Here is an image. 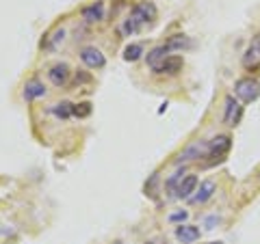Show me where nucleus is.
I'll return each instance as SVG.
<instances>
[{"mask_svg":"<svg viewBox=\"0 0 260 244\" xmlns=\"http://www.w3.org/2000/svg\"><path fill=\"white\" fill-rule=\"evenodd\" d=\"M154 20H156V7L152 3H137L133 7V11H130V15L124 20V24H121V32L124 35H135L145 24H150Z\"/></svg>","mask_w":260,"mask_h":244,"instance_id":"nucleus-1","label":"nucleus"},{"mask_svg":"<svg viewBox=\"0 0 260 244\" xmlns=\"http://www.w3.org/2000/svg\"><path fill=\"white\" fill-rule=\"evenodd\" d=\"M234 95L247 104L254 102L260 95V83L256 78H239L237 83H234Z\"/></svg>","mask_w":260,"mask_h":244,"instance_id":"nucleus-2","label":"nucleus"},{"mask_svg":"<svg viewBox=\"0 0 260 244\" xmlns=\"http://www.w3.org/2000/svg\"><path fill=\"white\" fill-rule=\"evenodd\" d=\"M200 158H208V143L206 141H195L186 147L180 156L176 158V162H191V160H200Z\"/></svg>","mask_w":260,"mask_h":244,"instance_id":"nucleus-3","label":"nucleus"},{"mask_svg":"<svg viewBox=\"0 0 260 244\" xmlns=\"http://www.w3.org/2000/svg\"><path fill=\"white\" fill-rule=\"evenodd\" d=\"M230 147H232V138L228 134H219L213 138V141H208V158L221 160L225 153L230 151Z\"/></svg>","mask_w":260,"mask_h":244,"instance_id":"nucleus-4","label":"nucleus"},{"mask_svg":"<svg viewBox=\"0 0 260 244\" xmlns=\"http://www.w3.org/2000/svg\"><path fill=\"white\" fill-rule=\"evenodd\" d=\"M241 63H243V67H245V69H256L260 65V32L251 37V42L247 46L245 54H243Z\"/></svg>","mask_w":260,"mask_h":244,"instance_id":"nucleus-5","label":"nucleus"},{"mask_svg":"<svg viewBox=\"0 0 260 244\" xmlns=\"http://www.w3.org/2000/svg\"><path fill=\"white\" fill-rule=\"evenodd\" d=\"M80 61H83L89 69H102L104 65H107V59H104V54L98 50L93 46H87L80 50Z\"/></svg>","mask_w":260,"mask_h":244,"instance_id":"nucleus-6","label":"nucleus"},{"mask_svg":"<svg viewBox=\"0 0 260 244\" xmlns=\"http://www.w3.org/2000/svg\"><path fill=\"white\" fill-rule=\"evenodd\" d=\"M243 115V106L234 100V95H228L225 97V110H223V124L225 126H239Z\"/></svg>","mask_w":260,"mask_h":244,"instance_id":"nucleus-7","label":"nucleus"},{"mask_svg":"<svg viewBox=\"0 0 260 244\" xmlns=\"http://www.w3.org/2000/svg\"><path fill=\"white\" fill-rule=\"evenodd\" d=\"M70 67L65 63H56L50 67V71H48V78H50V83L54 87H65L68 85V80H70Z\"/></svg>","mask_w":260,"mask_h":244,"instance_id":"nucleus-8","label":"nucleus"},{"mask_svg":"<svg viewBox=\"0 0 260 244\" xmlns=\"http://www.w3.org/2000/svg\"><path fill=\"white\" fill-rule=\"evenodd\" d=\"M215 190H217L215 182L213 180H204L200 184V190H195L198 194H193V197H191V203H195V206H202V203H206L210 197H213Z\"/></svg>","mask_w":260,"mask_h":244,"instance_id":"nucleus-9","label":"nucleus"},{"mask_svg":"<svg viewBox=\"0 0 260 244\" xmlns=\"http://www.w3.org/2000/svg\"><path fill=\"white\" fill-rule=\"evenodd\" d=\"M182 65H184L182 56H167V59L162 61L154 71H156V74H169V76H174V74H178V71L182 69Z\"/></svg>","mask_w":260,"mask_h":244,"instance_id":"nucleus-10","label":"nucleus"},{"mask_svg":"<svg viewBox=\"0 0 260 244\" xmlns=\"http://www.w3.org/2000/svg\"><path fill=\"white\" fill-rule=\"evenodd\" d=\"M176 238L182 244H191L195 240H200V227L195 225H178L176 227Z\"/></svg>","mask_w":260,"mask_h":244,"instance_id":"nucleus-11","label":"nucleus"},{"mask_svg":"<svg viewBox=\"0 0 260 244\" xmlns=\"http://www.w3.org/2000/svg\"><path fill=\"white\" fill-rule=\"evenodd\" d=\"M198 190V177L195 175H186L182 177V182L176 188V197L178 199H191V192Z\"/></svg>","mask_w":260,"mask_h":244,"instance_id":"nucleus-12","label":"nucleus"},{"mask_svg":"<svg viewBox=\"0 0 260 244\" xmlns=\"http://www.w3.org/2000/svg\"><path fill=\"white\" fill-rule=\"evenodd\" d=\"M24 100L26 102H32V100H37V97H44L46 95V87L39 83V80H28L26 85H24Z\"/></svg>","mask_w":260,"mask_h":244,"instance_id":"nucleus-13","label":"nucleus"},{"mask_svg":"<svg viewBox=\"0 0 260 244\" xmlns=\"http://www.w3.org/2000/svg\"><path fill=\"white\" fill-rule=\"evenodd\" d=\"M165 48L169 52H182V50H189V48H193V42L186 35H174V37H169L165 42Z\"/></svg>","mask_w":260,"mask_h":244,"instance_id":"nucleus-14","label":"nucleus"},{"mask_svg":"<svg viewBox=\"0 0 260 244\" xmlns=\"http://www.w3.org/2000/svg\"><path fill=\"white\" fill-rule=\"evenodd\" d=\"M167 54H169V50L165 48V44H162V46H156V48H152V50L148 52V65H150L152 69H156L158 65L167 59Z\"/></svg>","mask_w":260,"mask_h":244,"instance_id":"nucleus-15","label":"nucleus"},{"mask_svg":"<svg viewBox=\"0 0 260 244\" xmlns=\"http://www.w3.org/2000/svg\"><path fill=\"white\" fill-rule=\"evenodd\" d=\"M104 15V5L102 3H93L83 9V20L85 22H100Z\"/></svg>","mask_w":260,"mask_h":244,"instance_id":"nucleus-16","label":"nucleus"},{"mask_svg":"<svg viewBox=\"0 0 260 244\" xmlns=\"http://www.w3.org/2000/svg\"><path fill=\"white\" fill-rule=\"evenodd\" d=\"M141 54H143V46H139V44H130V46H126V50H124V61L135 63V61H139V59H141Z\"/></svg>","mask_w":260,"mask_h":244,"instance_id":"nucleus-17","label":"nucleus"},{"mask_svg":"<svg viewBox=\"0 0 260 244\" xmlns=\"http://www.w3.org/2000/svg\"><path fill=\"white\" fill-rule=\"evenodd\" d=\"M72 108H74V104L61 102V104H56V106L52 108V112H54L56 117H61V119H70L72 117Z\"/></svg>","mask_w":260,"mask_h":244,"instance_id":"nucleus-18","label":"nucleus"},{"mask_svg":"<svg viewBox=\"0 0 260 244\" xmlns=\"http://www.w3.org/2000/svg\"><path fill=\"white\" fill-rule=\"evenodd\" d=\"M65 37V30L63 28H56L52 35H50V42H42V48H48V50H54L56 46H59V42H63Z\"/></svg>","mask_w":260,"mask_h":244,"instance_id":"nucleus-19","label":"nucleus"},{"mask_svg":"<svg viewBox=\"0 0 260 244\" xmlns=\"http://www.w3.org/2000/svg\"><path fill=\"white\" fill-rule=\"evenodd\" d=\"M72 115L78 117V119H85L91 115V104L89 102H80V104H74V108H72Z\"/></svg>","mask_w":260,"mask_h":244,"instance_id":"nucleus-20","label":"nucleus"},{"mask_svg":"<svg viewBox=\"0 0 260 244\" xmlns=\"http://www.w3.org/2000/svg\"><path fill=\"white\" fill-rule=\"evenodd\" d=\"M186 216H189V214H186V212H178V214H172V216H169V221H186Z\"/></svg>","mask_w":260,"mask_h":244,"instance_id":"nucleus-21","label":"nucleus"},{"mask_svg":"<svg viewBox=\"0 0 260 244\" xmlns=\"http://www.w3.org/2000/svg\"><path fill=\"white\" fill-rule=\"evenodd\" d=\"M89 80H91V78H89L87 74H76V85L78 83H89Z\"/></svg>","mask_w":260,"mask_h":244,"instance_id":"nucleus-22","label":"nucleus"},{"mask_svg":"<svg viewBox=\"0 0 260 244\" xmlns=\"http://www.w3.org/2000/svg\"><path fill=\"white\" fill-rule=\"evenodd\" d=\"M208 244H223V242H208Z\"/></svg>","mask_w":260,"mask_h":244,"instance_id":"nucleus-23","label":"nucleus"},{"mask_svg":"<svg viewBox=\"0 0 260 244\" xmlns=\"http://www.w3.org/2000/svg\"><path fill=\"white\" fill-rule=\"evenodd\" d=\"M148 244H152V242H148Z\"/></svg>","mask_w":260,"mask_h":244,"instance_id":"nucleus-24","label":"nucleus"}]
</instances>
